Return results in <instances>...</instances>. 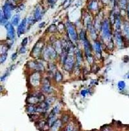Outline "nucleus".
I'll use <instances>...</instances> for the list:
<instances>
[{
	"mask_svg": "<svg viewBox=\"0 0 129 131\" xmlns=\"http://www.w3.org/2000/svg\"><path fill=\"white\" fill-rule=\"evenodd\" d=\"M102 36L105 41H108V46H111V43L112 44V33L110 27V23L107 19L103 21L102 23Z\"/></svg>",
	"mask_w": 129,
	"mask_h": 131,
	"instance_id": "f257e3e1",
	"label": "nucleus"
},
{
	"mask_svg": "<svg viewBox=\"0 0 129 131\" xmlns=\"http://www.w3.org/2000/svg\"><path fill=\"white\" fill-rule=\"evenodd\" d=\"M43 56L46 60L49 61L50 60H53V59L56 58L57 56V51L55 50V48L48 46L43 50Z\"/></svg>",
	"mask_w": 129,
	"mask_h": 131,
	"instance_id": "f03ea898",
	"label": "nucleus"
},
{
	"mask_svg": "<svg viewBox=\"0 0 129 131\" xmlns=\"http://www.w3.org/2000/svg\"><path fill=\"white\" fill-rule=\"evenodd\" d=\"M63 63H64V69L67 71H71L73 69L75 65V58L73 54H68Z\"/></svg>",
	"mask_w": 129,
	"mask_h": 131,
	"instance_id": "7ed1b4c3",
	"label": "nucleus"
},
{
	"mask_svg": "<svg viewBox=\"0 0 129 131\" xmlns=\"http://www.w3.org/2000/svg\"><path fill=\"white\" fill-rule=\"evenodd\" d=\"M66 27L67 31H68V35L69 36H70V39H71V41L74 43L77 42L78 36L74 26H73L71 23L68 22V23H67L66 24Z\"/></svg>",
	"mask_w": 129,
	"mask_h": 131,
	"instance_id": "20e7f679",
	"label": "nucleus"
},
{
	"mask_svg": "<svg viewBox=\"0 0 129 131\" xmlns=\"http://www.w3.org/2000/svg\"><path fill=\"white\" fill-rule=\"evenodd\" d=\"M82 42L87 60L90 63H91L92 61H93V57H92L91 54V45L90 43H89L87 38L84 39Z\"/></svg>",
	"mask_w": 129,
	"mask_h": 131,
	"instance_id": "39448f33",
	"label": "nucleus"
},
{
	"mask_svg": "<svg viewBox=\"0 0 129 131\" xmlns=\"http://www.w3.org/2000/svg\"><path fill=\"white\" fill-rule=\"evenodd\" d=\"M13 9H14V7L12 6V3H6L4 5H3V9H2V10H3L5 16L6 17L7 19H9L10 18H11L12 11Z\"/></svg>",
	"mask_w": 129,
	"mask_h": 131,
	"instance_id": "423d86ee",
	"label": "nucleus"
},
{
	"mask_svg": "<svg viewBox=\"0 0 129 131\" xmlns=\"http://www.w3.org/2000/svg\"><path fill=\"white\" fill-rule=\"evenodd\" d=\"M5 27H6L7 29V38L10 39V40H12L15 38V30L14 26L12 25V23H8L5 25Z\"/></svg>",
	"mask_w": 129,
	"mask_h": 131,
	"instance_id": "0eeeda50",
	"label": "nucleus"
},
{
	"mask_svg": "<svg viewBox=\"0 0 129 131\" xmlns=\"http://www.w3.org/2000/svg\"><path fill=\"white\" fill-rule=\"evenodd\" d=\"M40 74L38 72L33 73L30 77V83L33 87H37L40 84Z\"/></svg>",
	"mask_w": 129,
	"mask_h": 131,
	"instance_id": "6e6552de",
	"label": "nucleus"
},
{
	"mask_svg": "<svg viewBox=\"0 0 129 131\" xmlns=\"http://www.w3.org/2000/svg\"><path fill=\"white\" fill-rule=\"evenodd\" d=\"M29 67L31 69H33L35 70L36 71H42L44 70V66L40 62H37L35 61H32L28 62Z\"/></svg>",
	"mask_w": 129,
	"mask_h": 131,
	"instance_id": "1a4fd4ad",
	"label": "nucleus"
},
{
	"mask_svg": "<svg viewBox=\"0 0 129 131\" xmlns=\"http://www.w3.org/2000/svg\"><path fill=\"white\" fill-rule=\"evenodd\" d=\"M42 92L46 94L51 93L53 91L52 87L50 85L49 80L48 78H45V80L43 82V86L42 87Z\"/></svg>",
	"mask_w": 129,
	"mask_h": 131,
	"instance_id": "9d476101",
	"label": "nucleus"
},
{
	"mask_svg": "<svg viewBox=\"0 0 129 131\" xmlns=\"http://www.w3.org/2000/svg\"><path fill=\"white\" fill-rule=\"evenodd\" d=\"M26 25H27V19H24L22 21L21 23L19 24V25L18 27L17 33H18V36H21L23 34L25 33V30H26Z\"/></svg>",
	"mask_w": 129,
	"mask_h": 131,
	"instance_id": "9b49d317",
	"label": "nucleus"
},
{
	"mask_svg": "<svg viewBox=\"0 0 129 131\" xmlns=\"http://www.w3.org/2000/svg\"><path fill=\"white\" fill-rule=\"evenodd\" d=\"M43 16V12H42V9L40 5H37L35 7V10H34V14H33V17L35 18V21H39V19H41L42 16Z\"/></svg>",
	"mask_w": 129,
	"mask_h": 131,
	"instance_id": "f8f14e48",
	"label": "nucleus"
},
{
	"mask_svg": "<svg viewBox=\"0 0 129 131\" xmlns=\"http://www.w3.org/2000/svg\"><path fill=\"white\" fill-rule=\"evenodd\" d=\"M93 48L94 50L98 57L99 58H101V55H102V46H101V43L99 41H95L93 43Z\"/></svg>",
	"mask_w": 129,
	"mask_h": 131,
	"instance_id": "ddd939ff",
	"label": "nucleus"
},
{
	"mask_svg": "<svg viewBox=\"0 0 129 131\" xmlns=\"http://www.w3.org/2000/svg\"><path fill=\"white\" fill-rule=\"evenodd\" d=\"M26 101L28 103H30V105H34V104H37L38 103H41L35 93L33 94L32 95H30L27 98V99H26Z\"/></svg>",
	"mask_w": 129,
	"mask_h": 131,
	"instance_id": "4468645a",
	"label": "nucleus"
},
{
	"mask_svg": "<svg viewBox=\"0 0 129 131\" xmlns=\"http://www.w3.org/2000/svg\"><path fill=\"white\" fill-rule=\"evenodd\" d=\"M42 50V43H37L36 45H35V47L33 48V50H32V54L33 56H39L41 54V51Z\"/></svg>",
	"mask_w": 129,
	"mask_h": 131,
	"instance_id": "2eb2a0df",
	"label": "nucleus"
},
{
	"mask_svg": "<svg viewBox=\"0 0 129 131\" xmlns=\"http://www.w3.org/2000/svg\"><path fill=\"white\" fill-rule=\"evenodd\" d=\"M115 39H116V43L117 47L119 48H122L123 46V38L120 32L116 31L115 34Z\"/></svg>",
	"mask_w": 129,
	"mask_h": 131,
	"instance_id": "dca6fc26",
	"label": "nucleus"
},
{
	"mask_svg": "<svg viewBox=\"0 0 129 131\" xmlns=\"http://www.w3.org/2000/svg\"><path fill=\"white\" fill-rule=\"evenodd\" d=\"M75 54L76 56V61H77V64L79 65L82 62V53L78 48L75 49Z\"/></svg>",
	"mask_w": 129,
	"mask_h": 131,
	"instance_id": "f3484780",
	"label": "nucleus"
},
{
	"mask_svg": "<svg viewBox=\"0 0 129 131\" xmlns=\"http://www.w3.org/2000/svg\"><path fill=\"white\" fill-rule=\"evenodd\" d=\"M57 115H55L53 114H52L51 112V114H49V116H48V124L49 127H51L53 125L54 123L57 120Z\"/></svg>",
	"mask_w": 129,
	"mask_h": 131,
	"instance_id": "a211bd4d",
	"label": "nucleus"
},
{
	"mask_svg": "<svg viewBox=\"0 0 129 131\" xmlns=\"http://www.w3.org/2000/svg\"><path fill=\"white\" fill-rule=\"evenodd\" d=\"M123 31L126 38H129V22L126 21L124 22L123 26Z\"/></svg>",
	"mask_w": 129,
	"mask_h": 131,
	"instance_id": "6ab92c4d",
	"label": "nucleus"
},
{
	"mask_svg": "<svg viewBox=\"0 0 129 131\" xmlns=\"http://www.w3.org/2000/svg\"><path fill=\"white\" fill-rule=\"evenodd\" d=\"M61 125H62V121L60 119H57V121H55L53 123V125L51 127V131H58L59 128H60Z\"/></svg>",
	"mask_w": 129,
	"mask_h": 131,
	"instance_id": "aec40b11",
	"label": "nucleus"
},
{
	"mask_svg": "<svg viewBox=\"0 0 129 131\" xmlns=\"http://www.w3.org/2000/svg\"><path fill=\"white\" fill-rule=\"evenodd\" d=\"M54 47H55V50L57 51V53H62V43L60 41H56L54 43Z\"/></svg>",
	"mask_w": 129,
	"mask_h": 131,
	"instance_id": "412c9836",
	"label": "nucleus"
},
{
	"mask_svg": "<svg viewBox=\"0 0 129 131\" xmlns=\"http://www.w3.org/2000/svg\"><path fill=\"white\" fill-rule=\"evenodd\" d=\"M115 27H116V31L119 32L121 27V21L120 18L119 16H116V19H115Z\"/></svg>",
	"mask_w": 129,
	"mask_h": 131,
	"instance_id": "4be33fe9",
	"label": "nucleus"
},
{
	"mask_svg": "<svg viewBox=\"0 0 129 131\" xmlns=\"http://www.w3.org/2000/svg\"><path fill=\"white\" fill-rule=\"evenodd\" d=\"M19 21H20V16L19 14H16L13 16L11 23L13 26H18L19 23Z\"/></svg>",
	"mask_w": 129,
	"mask_h": 131,
	"instance_id": "5701e85b",
	"label": "nucleus"
},
{
	"mask_svg": "<svg viewBox=\"0 0 129 131\" xmlns=\"http://www.w3.org/2000/svg\"><path fill=\"white\" fill-rule=\"evenodd\" d=\"M26 112L30 114L36 113V107H34L33 105H29L26 108Z\"/></svg>",
	"mask_w": 129,
	"mask_h": 131,
	"instance_id": "b1692460",
	"label": "nucleus"
},
{
	"mask_svg": "<svg viewBox=\"0 0 129 131\" xmlns=\"http://www.w3.org/2000/svg\"><path fill=\"white\" fill-rule=\"evenodd\" d=\"M1 18H0V21H1V25H5L8 23V19H7V18L5 16L4 14H3V10H1Z\"/></svg>",
	"mask_w": 129,
	"mask_h": 131,
	"instance_id": "393cba45",
	"label": "nucleus"
},
{
	"mask_svg": "<svg viewBox=\"0 0 129 131\" xmlns=\"http://www.w3.org/2000/svg\"><path fill=\"white\" fill-rule=\"evenodd\" d=\"M89 9L91 10H96L98 9V2L95 0H93V2L89 5Z\"/></svg>",
	"mask_w": 129,
	"mask_h": 131,
	"instance_id": "a878e982",
	"label": "nucleus"
},
{
	"mask_svg": "<svg viewBox=\"0 0 129 131\" xmlns=\"http://www.w3.org/2000/svg\"><path fill=\"white\" fill-rule=\"evenodd\" d=\"M63 76L62 73L59 71H57L55 74V80L57 82H60L62 80Z\"/></svg>",
	"mask_w": 129,
	"mask_h": 131,
	"instance_id": "bb28decb",
	"label": "nucleus"
},
{
	"mask_svg": "<svg viewBox=\"0 0 129 131\" xmlns=\"http://www.w3.org/2000/svg\"><path fill=\"white\" fill-rule=\"evenodd\" d=\"M90 33H91V37L93 40H96V38H97V34H96V30L94 29L93 27H92L90 29Z\"/></svg>",
	"mask_w": 129,
	"mask_h": 131,
	"instance_id": "cd10ccee",
	"label": "nucleus"
},
{
	"mask_svg": "<svg viewBox=\"0 0 129 131\" xmlns=\"http://www.w3.org/2000/svg\"><path fill=\"white\" fill-rule=\"evenodd\" d=\"M55 100H56V98H55L53 96H51V97H48V98H46L44 101H45L48 105L50 106V105H51L53 103H55Z\"/></svg>",
	"mask_w": 129,
	"mask_h": 131,
	"instance_id": "c85d7f7f",
	"label": "nucleus"
},
{
	"mask_svg": "<svg viewBox=\"0 0 129 131\" xmlns=\"http://www.w3.org/2000/svg\"><path fill=\"white\" fill-rule=\"evenodd\" d=\"M119 4L121 9L125 10L127 7V0H119Z\"/></svg>",
	"mask_w": 129,
	"mask_h": 131,
	"instance_id": "c756f323",
	"label": "nucleus"
},
{
	"mask_svg": "<svg viewBox=\"0 0 129 131\" xmlns=\"http://www.w3.org/2000/svg\"><path fill=\"white\" fill-rule=\"evenodd\" d=\"M125 87H126V84H125V82L123 81H119L117 83V88L119 90H123L125 89Z\"/></svg>",
	"mask_w": 129,
	"mask_h": 131,
	"instance_id": "7c9ffc66",
	"label": "nucleus"
},
{
	"mask_svg": "<svg viewBox=\"0 0 129 131\" xmlns=\"http://www.w3.org/2000/svg\"><path fill=\"white\" fill-rule=\"evenodd\" d=\"M60 111V107L58 105H57L55 107H53V109L51 111V113L55 114V115H57L58 114H59Z\"/></svg>",
	"mask_w": 129,
	"mask_h": 131,
	"instance_id": "2f4dec72",
	"label": "nucleus"
},
{
	"mask_svg": "<svg viewBox=\"0 0 129 131\" xmlns=\"http://www.w3.org/2000/svg\"><path fill=\"white\" fill-rule=\"evenodd\" d=\"M79 37H80V39H81L82 41H84V39L87 38V37H86V31H84V30H82L80 32V34H79Z\"/></svg>",
	"mask_w": 129,
	"mask_h": 131,
	"instance_id": "473e14b6",
	"label": "nucleus"
},
{
	"mask_svg": "<svg viewBox=\"0 0 129 131\" xmlns=\"http://www.w3.org/2000/svg\"><path fill=\"white\" fill-rule=\"evenodd\" d=\"M35 21H35V18H34L33 16H30L29 18L27 19V24H28V25H32V24L34 23Z\"/></svg>",
	"mask_w": 129,
	"mask_h": 131,
	"instance_id": "72a5a7b5",
	"label": "nucleus"
},
{
	"mask_svg": "<svg viewBox=\"0 0 129 131\" xmlns=\"http://www.w3.org/2000/svg\"><path fill=\"white\" fill-rule=\"evenodd\" d=\"M48 31L50 32H55L57 31V26L55 25V24H52L51 26L48 28Z\"/></svg>",
	"mask_w": 129,
	"mask_h": 131,
	"instance_id": "f704fd0d",
	"label": "nucleus"
},
{
	"mask_svg": "<svg viewBox=\"0 0 129 131\" xmlns=\"http://www.w3.org/2000/svg\"><path fill=\"white\" fill-rule=\"evenodd\" d=\"M7 58V53H3V54H1V58H0L1 63H4L5 61H6Z\"/></svg>",
	"mask_w": 129,
	"mask_h": 131,
	"instance_id": "c9c22d12",
	"label": "nucleus"
},
{
	"mask_svg": "<svg viewBox=\"0 0 129 131\" xmlns=\"http://www.w3.org/2000/svg\"><path fill=\"white\" fill-rule=\"evenodd\" d=\"M55 65L53 64V63H50L49 64V69H50V71L52 72H56L57 71H55L56 70V67H55Z\"/></svg>",
	"mask_w": 129,
	"mask_h": 131,
	"instance_id": "e433bc0d",
	"label": "nucleus"
},
{
	"mask_svg": "<svg viewBox=\"0 0 129 131\" xmlns=\"http://www.w3.org/2000/svg\"><path fill=\"white\" fill-rule=\"evenodd\" d=\"M25 5H19V7H18V8H17V10H16V12H21V11H23V10H24V9H25Z\"/></svg>",
	"mask_w": 129,
	"mask_h": 131,
	"instance_id": "4c0bfd02",
	"label": "nucleus"
},
{
	"mask_svg": "<svg viewBox=\"0 0 129 131\" xmlns=\"http://www.w3.org/2000/svg\"><path fill=\"white\" fill-rule=\"evenodd\" d=\"M89 90H87V89H85V90H81V92H80V94L82 95V96L85 97V96H87V94H89Z\"/></svg>",
	"mask_w": 129,
	"mask_h": 131,
	"instance_id": "58836bf2",
	"label": "nucleus"
},
{
	"mask_svg": "<svg viewBox=\"0 0 129 131\" xmlns=\"http://www.w3.org/2000/svg\"><path fill=\"white\" fill-rule=\"evenodd\" d=\"M26 52V48L25 47L22 46L20 48H19V53L20 54H25Z\"/></svg>",
	"mask_w": 129,
	"mask_h": 131,
	"instance_id": "ea45409f",
	"label": "nucleus"
},
{
	"mask_svg": "<svg viewBox=\"0 0 129 131\" xmlns=\"http://www.w3.org/2000/svg\"><path fill=\"white\" fill-rule=\"evenodd\" d=\"M28 43V38H25L23 39V41L21 42V45L22 46H23V47H26V45H27Z\"/></svg>",
	"mask_w": 129,
	"mask_h": 131,
	"instance_id": "a19ab883",
	"label": "nucleus"
},
{
	"mask_svg": "<svg viewBox=\"0 0 129 131\" xmlns=\"http://www.w3.org/2000/svg\"><path fill=\"white\" fill-rule=\"evenodd\" d=\"M66 131H73V125L70 124L67 126L66 127Z\"/></svg>",
	"mask_w": 129,
	"mask_h": 131,
	"instance_id": "79ce46f5",
	"label": "nucleus"
},
{
	"mask_svg": "<svg viewBox=\"0 0 129 131\" xmlns=\"http://www.w3.org/2000/svg\"><path fill=\"white\" fill-rule=\"evenodd\" d=\"M58 0H48V2L49 5H55V3H57V2Z\"/></svg>",
	"mask_w": 129,
	"mask_h": 131,
	"instance_id": "37998d69",
	"label": "nucleus"
},
{
	"mask_svg": "<svg viewBox=\"0 0 129 131\" xmlns=\"http://www.w3.org/2000/svg\"><path fill=\"white\" fill-rule=\"evenodd\" d=\"M17 57H18V54H17V53H14V54H12V56H11V59H12V60L14 61Z\"/></svg>",
	"mask_w": 129,
	"mask_h": 131,
	"instance_id": "c03bdc74",
	"label": "nucleus"
},
{
	"mask_svg": "<svg viewBox=\"0 0 129 131\" xmlns=\"http://www.w3.org/2000/svg\"><path fill=\"white\" fill-rule=\"evenodd\" d=\"M44 24H45V23H44V22H42V23H41L39 25V27H40V28L44 26Z\"/></svg>",
	"mask_w": 129,
	"mask_h": 131,
	"instance_id": "a18cd8bd",
	"label": "nucleus"
},
{
	"mask_svg": "<svg viewBox=\"0 0 129 131\" xmlns=\"http://www.w3.org/2000/svg\"><path fill=\"white\" fill-rule=\"evenodd\" d=\"M102 1H103V3H107L108 2H109V0H102Z\"/></svg>",
	"mask_w": 129,
	"mask_h": 131,
	"instance_id": "49530a36",
	"label": "nucleus"
},
{
	"mask_svg": "<svg viewBox=\"0 0 129 131\" xmlns=\"http://www.w3.org/2000/svg\"><path fill=\"white\" fill-rule=\"evenodd\" d=\"M103 131H109V130L108 128H105Z\"/></svg>",
	"mask_w": 129,
	"mask_h": 131,
	"instance_id": "de8ad7c7",
	"label": "nucleus"
},
{
	"mask_svg": "<svg viewBox=\"0 0 129 131\" xmlns=\"http://www.w3.org/2000/svg\"><path fill=\"white\" fill-rule=\"evenodd\" d=\"M128 16H129V5H128Z\"/></svg>",
	"mask_w": 129,
	"mask_h": 131,
	"instance_id": "09e8293b",
	"label": "nucleus"
},
{
	"mask_svg": "<svg viewBox=\"0 0 129 131\" xmlns=\"http://www.w3.org/2000/svg\"><path fill=\"white\" fill-rule=\"evenodd\" d=\"M10 2H16V0H10Z\"/></svg>",
	"mask_w": 129,
	"mask_h": 131,
	"instance_id": "8fccbe9b",
	"label": "nucleus"
},
{
	"mask_svg": "<svg viewBox=\"0 0 129 131\" xmlns=\"http://www.w3.org/2000/svg\"><path fill=\"white\" fill-rule=\"evenodd\" d=\"M128 77V78H129V75H128V77Z\"/></svg>",
	"mask_w": 129,
	"mask_h": 131,
	"instance_id": "3c124183",
	"label": "nucleus"
}]
</instances>
